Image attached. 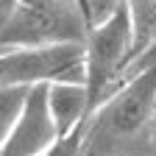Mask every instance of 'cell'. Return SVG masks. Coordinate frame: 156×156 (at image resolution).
Returning <instances> with one entry per match:
<instances>
[{
	"label": "cell",
	"instance_id": "obj_7",
	"mask_svg": "<svg viewBox=\"0 0 156 156\" xmlns=\"http://www.w3.org/2000/svg\"><path fill=\"white\" fill-rule=\"evenodd\" d=\"M134 34V58L156 42V0H123ZM131 58V62H134ZM128 62V64H131Z\"/></svg>",
	"mask_w": 156,
	"mask_h": 156
},
{
	"label": "cell",
	"instance_id": "obj_4",
	"mask_svg": "<svg viewBox=\"0 0 156 156\" xmlns=\"http://www.w3.org/2000/svg\"><path fill=\"white\" fill-rule=\"evenodd\" d=\"M84 81V42H53L0 50V87Z\"/></svg>",
	"mask_w": 156,
	"mask_h": 156
},
{
	"label": "cell",
	"instance_id": "obj_12",
	"mask_svg": "<svg viewBox=\"0 0 156 156\" xmlns=\"http://www.w3.org/2000/svg\"><path fill=\"white\" fill-rule=\"evenodd\" d=\"M11 6H14V0H0V28H3L6 17H9V11H11Z\"/></svg>",
	"mask_w": 156,
	"mask_h": 156
},
{
	"label": "cell",
	"instance_id": "obj_13",
	"mask_svg": "<svg viewBox=\"0 0 156 156\" xmlns=\"http://www.w3.org/2000/svg\"><path fill=\"white\" fill-rule=\"evenodd\" d=\"M75 3H81V6H84V11H87V0H75ZM87 17H89V14H87Z\"/></svg>",
	"mask_w": 156,
	"mask_h": 156
},
{
	"label": "cell",
	"instance_id": "obj_1",
	"mask_svg": "<svg viewBox=\"0 0 156 156\" xmlns=\"http://www.w3.org/2000/svg\"><path fill=\"white\" fill-rule=\"evenodd\" d=\"M156 145V67L123 78L87 117L81 156H148Z\"/></svg>",
	"mask_w": 156,
	"mask_h": 156
},
{
	"label": "cell",
	"instance_id": "obj_8",
	"mask_svg": "<svg viewBox=\"0 0 156 156\" xmlns=\"http://www.w3.org/2000/svg\"><path fill=\"white\" fill-rule=\"evenodd\" d=\"M25 89L28 87H0V145H3L14 117H17L20 106H23Z\"/></svg>",
	"mask_w": 156,
	"mask_h": 156
},
{
	"label": "cell",
	"instance_id": "obj_11",
	"mask_svg": "<svg viewBox=\"0 0 156 156\" xmlns=\"http://www.w3.org/2000/svg\"><path fill=\"white\" fill-rule=\"evenodd\" d=\"M148 67H156V42L148 48V50H142L140 56L134 58V62L126 67V73H123V78H128V75H134V73H140V70H148ZM120 78V81H123Z\"/></svg>",
	"mask_w": 156,
	"mask_h": 156
},
{
	"label": "cell",
	"instance_id": "obj_9",
	"mask_svg": "<svg viewBox=\"0 0 156 156\" xmlns=\"http://www.w3.org/2000/svg\"><path fill=\"white\" fill-rule=\"evenodd\" d=\"M81 134H84V126L75 128L73 134L67 136H58L56 145L50 151H45L42 156H81Z\"/></svg>",
	"mask_w": 156,
	"mask_h": 156
},
{
	"label": "cell",
	"instance_id": "obj_6",
	"mask_svg": "<svg viewBox=\"0 0 156 156\" xmlns=\"http://www.w3.org/2000/svg\"><path fill=\"white\" fill-rule=\"evenodd\" d=\"M48 109L58 136L81 128L89 117V98L84 81H53L48 84Z\"/></svg>",
	"mask_w": 156,
	"mask_h": 156
},
{
	"label": "cell",
	"instance_id": "obj_10",
	"mask_svg": "<svg viewBox=\"0 0 156 156\" xmlns=\"http://www.w3.org/2000/svg\"><path fill=\"white\" fill-rule=\"evenodd\" d=\"M123 0H87V14H89V23H101V20H106L109 14L117 11V6H120ZM89 25V28H92Z\"/></svg>",
	"mask_w": 156,
	"mask_h": 156
},
{
	"label": "cell",
	"instance_id": "obj_5",
	"mask_svg": "<svg viewBox=\"0 0 156 156\" xmlns=\"http://www.w3.org/2000/svg\"><path fill=\"white\" fill-rule=\"evenodd\" d=\"M56 140L58 131L48 109V84L28 87L23 106L0 145V156H42L56 145Z\"/></svg>",
	"mask_w": 156,
	"mask_h": 156
},
{
	"label": "cell",
	"instance_id": "obj_2",
	"mask_svg": "<svg viewBox=\"0 0 156 156\" xmlns=\"http://www.w3.org/2000/svg\"><path fill=\"white\" fill-rule=\"evenodd\" d=\"M89 17L75 0H14L0 28L3 48H34L53 42H84Z\"/></svg>",
	"mask_w": 156,
	"mask_h": 156
},
{
	"label": "cell",
	"instance_id": "obj_3",
	"mask_svg": "<svg viewBox=\"0 0 156 156\" xmlns=\"http://www.w3.org/2000/svg\"><path fill=\"white\" fill-rule=\"evenodd\" d=\"M134 58V34L126 6L95 23L84 39V87L89 98V114L95 106L120 84V78Z\"/></svg>",
	"mask_w": 156,
	"mask_h": 156
}]
</instances>
